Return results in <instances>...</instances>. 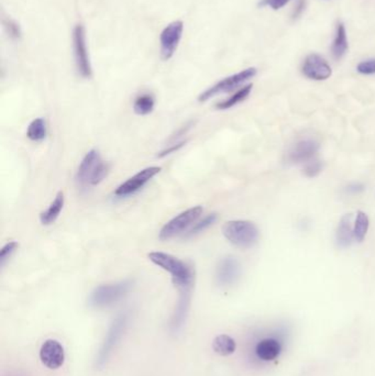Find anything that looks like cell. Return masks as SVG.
Returning <instances> with one entry per match:
<instances>
[{
    "mask_svg": "<svg viewBox=\"0 0 375 376\" xmlns=\"http://www.w3.org/2000/svg\"><path fill=\"white\" fill-rule=\"evenodd\" d=\"M370 220L366 212H357L356 222L353 224V234H354V240L358 242H362L366 239L368 234Z\"/></svg>",
    "mask_w": 375,
    "mask_h": 376,
    "instance_id": "cell-24",
    "label": "cell"
},
{
    "mask_svg": "<svg viewBox=\"0 0 375 376\" xmlns=\"http://www.w3.org/2000/svg\"><path fill=\"white\" fill-rule=\"evenodd\" d=\"M203 209L201 206L191 207L185 212L175 216L167 222L161 229L159 238L162 241H167L169 239L179 236L181 232H184L191 224H196L199 217L203 214Z\"/></svg>",
    "mask_w": 375,
    "mask_h": 376,
    "instance_id": "cell-6",
    "label": "cell"
},
{
    "mask_svg": "<svg viewBox=\"0 0 375 376\" xmlns=\"http://www.w3.org/2000/svg\"><path fill=\"white\" fill-rule=\"evenodd\" d=\"M161 170L162 169L159 166L145 167L130 178H128L123 184L119 185L113 194L119 198H125V197L135 195V193L142 190L143 187L152 180L153 177L157 176L161 172Z\"/></svg>",
    "mask_w": 375,
    "mask_h": 376,
    "instance_id": "cell-10",
    "label": "cell"
},
{
    "mask_svg": "<svg viewBox=\"0 0 375 376\" xmlns=\"http://www.w3.org/2000/svg\"><path fill=\"white\" fill-rule=\"evenodd\" d=\"M237 343L235 339L227 334H219L213 340V350L221 357H228L235 353Z\"/></svg>",
    "mask_w": 375,
    "mask_h": 376,
    "instance_id": "cell-20",
    "label": "cell"
},
{
    "mask_svg": "<svg viewBox=\"0 0 375 376\" xmlns=\"http://www.w3.org/2000/svg\"><path fill=\"white\" fill-rule=\"evenodd\" d=\"M18 248H19V244L16 241L8 242L1 248V251H0V264L1 266H5L6 262L11 258Z\"/></svg>",
    "mask_w": 375,
    "mask_h": 376,
    "instance_id": "cell-26",
    "label": "cell"
},
{
    "mask_svg": "<svg viewBox=\"0 0 375 376\" xmlns=\"http://www.w3.org/2000/svg\"><path fill=\"white\" fill-rule=\"evenodd\" d=\"M318 150L319 142L314 139H303L297 141L286 153V162L289 164L308 163L314 159Z\"/></svg>",
    "mask_w": 375,
    "mask_h": 376,
    "instance_id": "cell-11",
    "label": "cell"
},
{
    "mask_svg": "<svg viewBox=\"0 0 375 376\" xmlns=\"http://www.w3.org/2000/svg\"><path fill=\"white\" fill-rule=\"evenodd\" d=\"M348 37H347L346 27L344 23H338L336 27L334 43L331 47V53L335 59H341L348 52Z\"/></svg>",
    "mask_w": 375,
    "mask_h": 376,
    "instance_id": "cell-18",
    "label": "cell"
},
{
    "mask_svg": "<svg viewBox=\"0 0 375 376\" xmlns=\"http://www.w3.org/2000/svg\"><path fill=\"white\" fill-rule=\"evenodd\" d=\"M289 0H261L259 7H270L273 10H279L284 7Z\"/></svg>",
    "mask_w": 375,
    "mask_h": 376,
    "instance_id": "cell-30",
    "label": "cell"
},
{
    "mask_svg": "<svg viewBox=\"0 0 375 376\" xmlns=\"http://www.w3.org/2000/svg\"><path fill=\"white\" fill-rule=\"evenodd\" d=\"M305 7H306V1L305 0H298V3L295 6L294 11H293L292 19H298L304 13Z\"/></svg>",
    "mask_w": 375,
    "mask_h": 376,
    "instance_id": "cell-32",
    "label": "cell"
},
{
    "mask_svg": "<svg viewBox=\"0 0 375 376\" xmlns=\"http://www.w3.org/2000/svg\"><path fill=\"white\" fill-rule=\"evenodd\" d=\"M225 238L233 246L250 249L257 244L260 237L258 227L249 220H231L223 227Z\"/></svg>",
    "mask_w": 375,
    "mask_h": 376,
    "instance_id": "cell-3",
    "label": "cell"
},
{
    "mask_svg": "<svg viewBox=\"0 0 375 376\" xmlns=\"http://www.w3.org/2000/svg\"><path fill=\"white\" fill-rule=\"evenodd\" d=\"M281 344L275 339H264L259 342L255 353L262 361H273L280 355Z\"/></svg>",
    "mask_w": 375,
    "mask_h": 376,
    "instance_id": "cell-19",
    "label": "cell"
},
{
    "mask_svg": "<svg viewBox=\"0 0 375 376\" xmlns=\"http://www.w3.org/2000/svg\"><path fill=\"white\" fill-rule=\"evenodd\" d=\"M184 33V23L181 20H177L169 23L163 29L159 35V45H161V57L163 61H169L175 55L179 42Z\"/></svg>",
    "mask_w": 375,
    "mask_h": 376,
    "instance_id": "cell-9",
    "label": "cell"
},
{
    "mask_svg": "<svg viewBox=\"0 0 375 376\" xmlns=\"http://www.w3.org/2000/svg\"><path fill=\"white\" fill-rule=\"evenodd\" d=\"M302 73L307 79L313 81H326L332 74V69L324 57L312 53L305 59L302 65Z\"/></svg>",
    "mask_w": 375,
    "mask_h": 376,
    "instance_id": "cell-12",
    "label": "cell"
},
{
    "mask_svg": "<svg viewBox=\"0 0 375 376\" xmlns=\"http://www.w3.org/2000/svg\"><path fill=\"white\" fill-rule=\"evenodd\" d=\"M111 165L101 160L97 150H91L85 154L77 172V182L83 188L101 184L108 175Z\"/></svg>",
    "mask_w": 375,
    "mask_h": 376,
    "instance_id": "cell-2",
    "label": "cell"
},
{
    "mask_svg": "<svg viewBox=\"0 0 375 376\" xmlns=\"http://www.w3.org/2000/svg\"><path fill=\"white\" fill-rule=\"evenodd\" d=\"M179 292H181V295H179V302H177L172 321H171L173 332L179 331L184 326L187 314H189V302H191V290H183Z\"/></svg>",
    "mask_w": 375,
    "mask_h": 376,
    "instance_id": "cell-15",
    "label": "cell"
},
{
    "mask_svg": "<svg viewBox=\"0 0 375 376\" xmlns=\"http://www.w3.org/2000/svg\"><path fill=\"white\" fill-rule=\"evenodd\" d=\"M47 123H45V119H35V120L31 121L29 127H28L27 137L31 141H35V142L43 141L47 138Z\"/></svg>",
    "mask_w": 375,
    "mask_h": 376,
    "instance_id": "cell-23",
    "label": "cell"
},
{
    "mask_svg": "<svg viewBox=\"0 0 375 376\" xmlns=\"http://www.w3.org/2000/svg\"><path fill=\"white\" fill-rule=\"evenodd\" d=\"M128 322H129V316L125 312L118 315L111 322V327L101 343L99 354L96 357V367L99 369H103L108 362L113 350L116 349L127 330Z\"/></svg>",
    "mask_w": 375,
    "mask_h": 376,
    "instance_id": "cell-4",
    "label": "cell"
},
{
    "mask_svg": "<svg viewBox=\"0 0 375 376\" xmlns=\"http://www.w3.org/2000/svg\"><path fill=\"white\" fill-rule=\"evenodd\" d=\"M40 359L47 369H59L63 365L65 360L63 346L57 340H47L40 349Z\"/></svg>",
    "mask_w": 375,
    "mask_h": 376,
    "instance_id": "cell-14",
    "label": "cell"
},
{
    "mask_svg": "<svg viewBox=\"0 0 375 376\" xmlns=\"http://www.w3.org/2000/svg\"><path fill=\"white\" fill-rule=\"evenodd\" d=\"M363 190H364V186L360 183H354V184L349 185L347 187V193H349V194H359Z\"/></svg>",
    "mask_w": 375,
    "mask_h": 376,
    "instance_id": "cell-33",
    "label": "cell"
},
{
    "mask_svg": "<svg viewBox=\"0 0 375 376\" xmlns=\"http://www.w3.org/2000/svg\"><path fill=\"white\" fill-rule=\"evenodd\" d=\"M353 234L352 215L347 214L341 217L336 232V241L338 246L346 249L352 244Z\"/></svg>",
    "mask_w": 375,
    "mask_h": 376,
    "instance_id": "cell-16",
    "label": "cell"
},
{
    "mask_svg": "<svg viewBox=\"0 0 375 376\" xmlns=\"http://www.w3.org/2000/svg\"><path fill=\"white\" fill-rule=\"evenodd\" d=\"M131 287H133V283L130 280L99 286L89 295V306L94 308L108 307L127 296Z\"/></svg>",
    "mask_w": 375,
    "mask_h": 376,
    "instance_id": "cell-5",
    "label": "cell"
},
{
    "mask_svg": "<svg viewBox=\"0 0 375 376\" xmlns=\"http://www.w3.org/2000/svg\"><path fill=\"white\" fill-rule=\"evenodd\" d=\"M155 106V99L151 93H141L133 103V110L139 116H147L152 113Z\"/></svg>",
    "mask_w": 375,
    "mask_h": 376,
    "instance_id": "cell-22",
    "label": "cell"
},
{
    "mask_svg": "<svg viewBox=\"0 0 375 376\" xmlns=\"http://www.w3.org/2000/svg\"><path fill=\"white\" fill-rule=\"evenodd\" d=\"M6 29H7L8 35L13 39H19L21 35V30H20L19 25L13 20H7L5 23Z\"/></svg>",
    "mask_w": 375,
    "mask_h": 376,
    "instance_id": "cell-29",
    "label": "cell"
},
{
    "mask_svg": "<svg viewBox=\"0 0 375 376\" xmlns=\"http://www.w3.org/2000/svg\"><path fill=\"white\" fill-rule=\"evenodd\" d=\"M64 203H65L64 193H57L55 200L45 209V212H42L40 214V222L43 226H50V224H55V220L59 218L60 214L63 210Z\"/></svg>",
    "mask_w": 375,
    "mask_h": 376,
    "instance_id": "cell-17",
    "label": "cell"
},
{
    "mask_svg": "<svg viewBox=\"0 0 375 376\" xmlns=\"http://www.w3.org/2000/svg\"><path fill=\"white\" fill-rule=\"evenodd\" d=\"M217 219H218V216H217V214H215V212H213V214L207 215L203 220L196 222V224L193 226V228L187 232L186 237H193L195 236V234H201V232H205L206 229H208L209 227L213 226V224L217 222Z\"/></svg>",
    "mask_w": 375,
    "mask_h": 376,
    "instance_id": "cell-25",
    "label": "cell"
},
{
    "mask_svg": "<svg viewBox=\"0 0 375 376\" xmlns=\"http://www.w3.org/2000/svg\"><path fill=\"white\" fill-rule=\"evenodd\" d=\"M240 262L235 256H225L219 261L216 268V280L218 285H233L240 278Z\"/></svg>",
    "mask_w": 375,
    "mask_h": 376,
    "instance_id": "cell-13",
    "label": "cell"
},
{
    "mask_svg": "<svg viewBox=\"0 0 375 376\" xmlns=\"http://www.w3.org/2000/svg\"><path fill=\"white\" fill-rule=\"evenodd\" d=\"M252 89V84L245 85L242 89H239L238 91H235L233 96L229 97L226 101H220V103H217L216 108L219 109V110H227V109L233 108L235 105H238V103H242V101H245V99L248 98V97L250 96Z\"/></svg>",
    "mask_w": 375,
    "mask_h": 376,
    "instance_id": "cell-21",
    "label": "cell"
},
{
    "mask_svg": "<svg viewBox=\"0 0 375 376\" xmlns=\"http://www.w3.org/2000/svg\"><path fill=\"white\" fill-rule=\"evenodd\" d=\"M357 71L362 75L375 74V59H368L360 62L357 67Z\"/></svg>",
    "mask_w": 375,
    "mask_h": 376,
    "instance_id": "cell-28",
    "label": "cell"
},
{
    "mask_svg": "<svg viewBox=\"0 0 375 376\" xmlns=\"http://www.w3.org/2000/svg\"><path fill=\"white\" fill-rule=\"evenodd\" d=\"M185 141H179L177 143H173V144H169V148L164 149V150L161 151V152L157 154L159 158H164L167 155L171 154V153L177 152L179 149L185 144Z\"/></svg>",
    "mask_w": 375,
    "mask_h": 376,
    "instance_id": "cell-31",
    "label": "cell"
},
{
    "mask_svg": "<svg viewBox=\"0 0 375 376\" xmlns=\"http://www.w3.org/2000/svg\"><path fill=\"white\" fill-rule=\"evenodd\" d=\"M321 171H323V163L319 160L309 161L308 163H306V166L304 169L305 176L309 177V178H313V177H316L317 175L320 174Z\"/></svg>",
    "mask_w": 375,
    "mask_h": 376,
    "instance_id": "cell-27",
    "label": "cell"
},
{
    "mask_svg": "<svg viewBox=\"0 0 375 376\" xmlns=\"http://www.w3.org/2000/svg\"><path fill=\"white\" fill-rule=\"evenodd\" d=\"M257 69L255 67H249V69H243V71L235 73V74L230 75L226 79H221L217 81L215 85L203 91L198 96V101L201 103H206L213 97L217 96L219 93H229L233 89H238L245 81H250L251 79L257 75Z\"/></svg>",
    "mask_w": 375,
    "mask_h": 376,
    "instance_id": "cell-7",
    "label": "cell"
},
{
    "mask_svg": "<svg viewBox=\"0 0 375 376\" xmlns=\"http://www.w3.org/2000/svg\"><path fill=\"white\" fill-rule=\"evenodd\" d=\"M74 59L77 72L84 79H91L93 75L89 49H87L86 31L83 25H77L73 30Z\"/></svg>",
    "mask_w": 375,
    "mask_h": 376,
    "instance_id": "cell-8",
    "label": "cell"
},
{
    "mask_svg": "<svg viewBox=\"0 0 375 376\" xmlns=\"http://www.w3.org/2000/svg\"><path fill=\"white\" fill-rule=\"evenodd\" d=\"M147 258L155 266L171 274L173 284L179 290H191L194 282V270L186 262L164 252H151Z\"/></svg>",
    "mask_w": 375,
    "mask_h": 376,
    "instance_id": "cell-1",
    "label": "cell"
}]
</instances>
